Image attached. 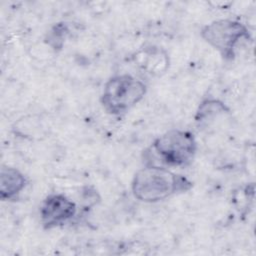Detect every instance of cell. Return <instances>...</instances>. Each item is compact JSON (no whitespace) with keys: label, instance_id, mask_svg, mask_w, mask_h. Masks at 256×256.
<instances>
[{"label":"cell","instance_id":"cell-1","mask_svg":"<svg viewBox=\"0 0 256 256\" xmlns=\"http://www.w3.org/2000/svg\"><path fill=\"white\" fill-rule=\"evenodd\" d=\"M192 187L193 182L187 177L159 165H145L134 174L131 182L133 196L145 203L165 200Z\"/></svg>","mask_w":256,"mask_h":256},{"label":"cell","instance_id":"cell-2","mask_svg":"<svg viewBox=\"0 0 256 256\" xmlns=\"http://www.w3.org/2000/svg\"><path fill=\"white\" fill-rule=\"evenodd\" d=\"M197 148L196 138L191 131L171 129L158 136L149 150L159 161V166L184 168L193 162Z\"/></svg>","mask_w":256,"mask_h":256},{"label":"cell","instance_id":"cell-3","mask_svg":"<svg viewBox=\"0 0 256 256\" xmlns=\"http://www.w3.org/2000/svg\"><path fill=\"white\" fill-rule=\"evenodd\" d=\"M146 92V84L133 75H114L105 83L100 103L108 114L121 116L137 105Z\"/></svg>","mask_w":256,"mask_h":256},{"label":"cell","instance_id":"cell-4","mask_svg":"<svg viewBox=\"0 0 256 256\" xmlns=\"http://www.w3.org/2000/svg\"><path fill=\"white\" fill-rule=\"evenodd\" d=\"M200 35L227 61L235 58L236 49L242 41L251 40L248 28L242 22L234 19L214 20L201 28Z\"/></svg>","mask_w":256,"mask_h":256},{"label":"cell","instance_id":"cell-5","mask_svg":"<svg viewBox=\"0 0 256 256\" xmlns=\"http://www.w3.org/2000/svg\"><path fill=\"white\" fill-rule=\"evenodd\" d=\"M39 213L43 228L50 230L69 223L77 214V206L65 194L51 193L42 201Z\"/></svg>","mask_w":256,"mask_h":256},{"label":"cell","instance_id":"cell-6","mask_svg":"<svg viewBox=\"0 0 256 256\" xmlns=\"http://www.w3.org/2000/svg\"><path fill=\"white\" fill-rule=\"evenodd\" d=\"M27 185L26 176L17 168L3 165L0 172V198L13 201L18 198Z\"/></svg>","mask_w":256,"mask_h":256},{"label":"cell","instance_id":"cell-7","mask_svg":"<svg viewBox=\"0 0 256 256\" xmlns=\"http://www.w3.org/2000/svg\"><path fill=\"white\" fill-rule=\"evenodd\" d=\"M230 109L220 100L206 99L202 101L195 114V122L200 128L207 127L213 120L221 115L229 114Z\"/></svg>","mask_w":256,"mask_h":256},{"label":"cell","instance_id":"cell-8","mask_svg":"<svg viewBox=\"0 0 256 256\" xmlns=\"http://www.w3.org/2000/svg\"><path fill=\"white\" fill-rule=\"evenodd\" d=\"M69 30L65 23H58L56 24L47 34L46 42L50 45L53 49L58 50L63 47L65 38L68 34Z\"/></svg>","mask_w":256,"mask_h":256}]
</instances>
